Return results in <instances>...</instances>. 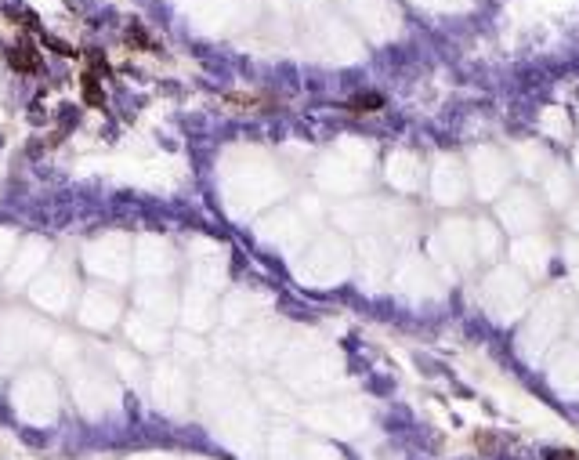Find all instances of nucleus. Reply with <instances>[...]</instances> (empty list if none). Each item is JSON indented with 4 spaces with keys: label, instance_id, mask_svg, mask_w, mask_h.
Wrapping results in <instances>:
<instances>
[{
    "label": "nucleus",
    "instance_id": "obj_5",
    "mask_svg": "<svg viewBox=\"0 0 579 460\" xmlns=\"http://www.w3.org/2000/svg\"><path fill=\"white\" fill-rule=\"evenodd\" d=\"M546 460H579L576 450H546Z\"/></svg>",
    "mask_w": 579,
    "mask_h": 460
},
{
    "label": "nucleus",
    "instance_id": "obj_3",
    "mask_svg": "<svg viewBox=\"0 0 579 460\" xmlns=\"http://www.w3.org/2000/svg\"><path fill=\"white\" fill-rule=\"evenodd\" d=\"M377 109H384V98H380L377 91L355 94V98L348 102V113H355V116H362V113H377Z\"/></svg>",
    "mask_w": 579,
    "mask_h": 460
},
{
    "label": "nucleus",
    "instance_id": "obj_1",
    "mask_svg": "<svg viewBox=\"0 0 579 460\" xmlns=\"http://www.w3.org/2000/svg\"><path fill=\"white\" fill-rule=\"evenodd\" d=\"M8 66L15 69V73H37L40 69V55H37V47L29 44V40H19L8 51Z\"/></svg>",
    "mask_w": 579,
    "mask_h": 460
},
{
    "label": "nucleus",
    "instance_id": "obj_2",
    "mask_svg": "<svg viewBox=\"0 0 579 460\" xmlns=\"http://www.w3.org/2000/svg\"><path fill=\"white\" fill-rule=\"evenodd\" d=\"M102 73H94V69H84V76H80V91H84V102L87 105H105V91H102V80H98Z\"/></svg>",
    "mask_w": 579,
    "mask_h": 460
},
{
    "label": "nucleus",
    "instance_id": "obj_4",
    "mask_svg": "<svg viewBox=\"0 0 579 460\" xmlns=\"http://www.w3.org/2000/svg\"><path fill=\"white\" fill-rule=\"evenodd\" d=\"M224 102H229V105H239V109H265V105H268L265 94H224Z\"/></svg>",
    "mask_w": 579,
    "mask_h": 460
}]
</instances>
